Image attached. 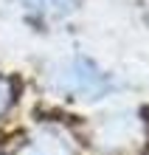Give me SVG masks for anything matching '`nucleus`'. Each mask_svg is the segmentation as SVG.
Instances as JSON below:
<instances>
[{
	"label": "nucleus",
	"mask_w": 149,
	"mask_h": 155,
	"mask_svg": "<svg viewBox=\"0 0 149 155\" xmlns=\"http://www.w3.org/2000/svg\"><path fill=\"white\" fill-rule=\"evenodd\" d=\"M62 87L73 96H99L110 87L107 76L87 59H76L73 65L62 74Z\"/></svg>",
	"instance_id": "f257e3e1"
},
{
	"label": "nucleus",
	"mask_w": 149,
	"mask_h": 155,
	"mask_svg": "<svg viewBox=\"0 0 149 155\" xmlns=\"http://www.w3.org/2000/svg\"><path fill=\"white\" fill-rule=\"evenodd\" d=\"M17 155H76V152H73V144L68 141V135L62 130L42 127L17 150Z\"/></svg>",
	"instance_id": "f03ea898"
},
{
	"label": "nucleus",
	"mask_w": 149,
	"mask_h": 155,
	"mask_svg": "<svg viewBox=\"0 0 149 155\" xmlns=\"http://www.w3.org/2000/svg\"><path fill=\"white\" fill-rule=\"evenodd\" d=\"M79 0H25L28 12L40 14V17H65L76 8Z\"/></svg>",
	"instance_id": "7ed1b4c3"
},
{
	"label": "nucleus",
	"mask_w": 149,
	"mask_h": 155,
	"mask_svg": "<svg viewBox=\"0 0 149 155\" xmlns=\"http://www.w3.org/2000/svg\"><path fill=\"white\" fill-rule=\"evenodd\" d=\"M11 99H14V87H11V82L0 76V116H3L8 110V104H11Z\"/></svg>",
	"instance_id": "20e7f679"
}]
</instances>
